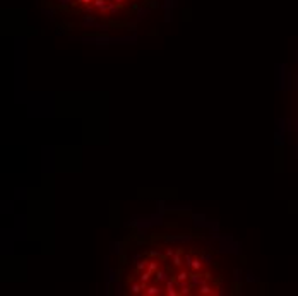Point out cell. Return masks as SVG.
I'll return each mask as SVG.
<instances>
[{
  "instance_id": "1",
  "label": "cell",
  "mask_w": 298,
  "mask_h": 296,
  "mask_svg": "<svg viewBox=\"0 0 298 296\" xmlns=\"http://www.w3.org/2000/svg\"><path fill=\"white\" fill-rule=\"evenodd\" d=\"M62 17H74L86 24L120 26L153 4V0H46Z\"/></svg>"
}]
</instances>
